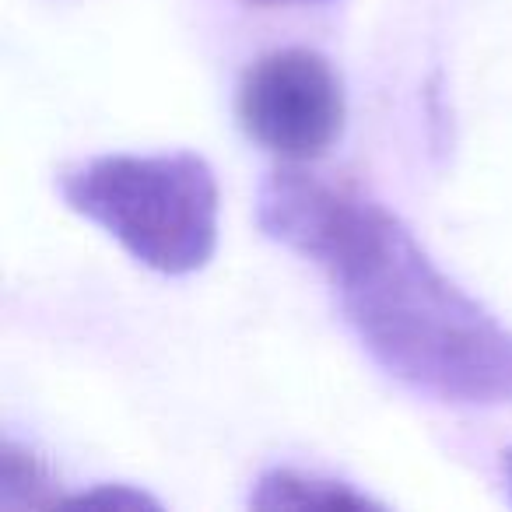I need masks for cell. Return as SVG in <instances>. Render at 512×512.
Here are the masks:
<instances>
[{
    "instance_id": "3957f363",
    "label": "cell",
    "mask_w": 512,
    "mask_h": 512,
    "mask_svg": "<svg viewBox=\"0 0 512 512\" xmlns=\"http://www.w3.org/2000/svg\"><path fill=\"white\" fill-rule=\"evenodd\" d=\"M235 109L249 141L292 162L327 155L348 120L341 74L313 50H274L256 60L242 74Z\"/></svg>"
},
{
    "instance_id": "8992f818",
    "label": "cell",
    "mask_w": 512,
    "mask_h": 512,
    "mask_svg": "<svg viewBox=\"0 0 512 512\" xmlns=\"http://www.w3.org/2000/svg\"><path fill=\"white\" fill-rule=\"evenodd\" d=\"M71 505H158L155 498H148V495H141V491H127V488H99V491H92V495H81V498H74Z\"/></svg>"
},
{
    "instance_id": "5b68a950",
    "label": "cell",
    "mask_w": 512,
    "mask_h": 512,
    "mask_svg": "<svg viewBox=\"0 0 512 512\" xmlns=\"http://www.w3.org/2000/svg\"><path fill=\"white\" fill-rule=\"evenodd\" d=\"M36 488H46L43 467L29 453H22L15 442H4V456H0V505H39L43 498L36 495Z\"/></svg>"
},
{
    "instance_id": "277c9868",
    "label": "cell",
    "mask_w": 512,
    "mask_h": 512,
    "mask_svg": "<svg viewBox=\"0 0 512 512\" xmlns=\"http://www.w3.org/2000/svg\"><path fill=\"white\" fill-rule=\"evenodd\" d=\"M253 509H379L369 495L351 484L327 481V477L299 474V470H271L256 481L249 495Z\"/></svg>"
},
{
    "instance_id": "ba28073f",
    "label": "cell",
    "mask_w": 512,
    "mask_h": 512,
    "mask_svg": "<svg viewBox=\"0 0 512 512\" xmlns=\"http://www.w3.org/2000/svg\"><path fill=\"white\" fill-rule=\"evenodd\" d=\"M246 4H288V0H246Z\"/></svg>"
},
{
    "instance_id": "52a82bcc",
    "label": "cell",
    "mask_w": 512,
    "mask_h": 512,
    "mask_svg": "<svg viewBox=\"0 0 512 512\" xmlns=\"http://www.w3.org/2000/svg\"><path fill=\"white\" fill-rule=\"evenodd\" d=\"M505 470H509V491H512V449L505 453Z\"/></svg>"
},
{
    "instance_id": "7a4b0ae2",
    "label": "cell",
    "mask_w": 512,
    "mask_h": 512,
    "mask_svg": "<svg viewBox=\"0 0 512 512\" xmlns=\"http://www.w3.org/2000/svg\"><path fill=\"white\" fill-rule=\"evenodd\" d=\"M60 197L158 274L200 271L218 246V179L193 151L88 158L60 172Z\"/></svg>"
},
{
    "instance_id": "6da1fadb",
    "label": "cell",
    "mask_w": 512,
    "mask_h": 512,
    "mask_svg": "<svg viewBox=\"0 0 512 512\" xmlns=\"http://www.w3.org/2000/svg\"><path fill=\"white\" fill-rule=\"evenodd\" d=\"M256 221L327 274L348 327L390 376L453 404H512V330L449 281L379 200L278 169L260 183Z\"/></svg>"
}]
</instances>
